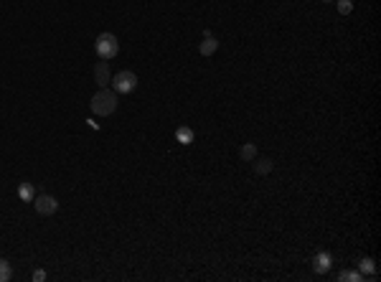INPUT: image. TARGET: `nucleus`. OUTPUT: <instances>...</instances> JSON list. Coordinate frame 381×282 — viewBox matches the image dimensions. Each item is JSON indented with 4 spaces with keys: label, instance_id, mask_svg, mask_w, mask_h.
<instances>
[{
    "label": "nucleus",
    "instance_id": "16",
    "mask_svg": "<svg viewBox=\"0 0 381 282\" xmlns=\"http://www.w3.org/2000/svg\"><path fill=\"white\" fill-rule=\"evenodd\" d=\"M33 280L43 282V280H46V272H43V270H36V272H33Z\"/></svg>",
    "mask_w": 381,
    "mask_h": 282
},
{
    "label": "nucleus",
    "instance_id": "5",
    "mask_svg": "<svg viewBox=\"0 0 381 282\" xmlns=\"http://www.w3.org/2000/svg\"><path fill=\"white\" fill-rule=\"evenodd\" d=\"M216 48H219V41L211 36V31H203V41H201V46H198L201 56H213Z\"/></svg>",
    "mask_w": 381,
    "mask_h": 282
},
{
    "label": "nucleus",
    "instance_id": "10",
    "mask_svg": "<svg viewBox=\"0 0 381 282\" xmlns=\"http://www.w3.org/2000/svg\"><path fill=\"white\" fill-rule=\"evenodd\" d=\"M18 196H20V201H33L36 199V188H33V183H20L18 186Z\"/></svg>",
    "mask_w": 381,
    "mask_h": 282
},
{
    "label": "nucleus",
    "instance_id": "12",
    "mask_svg": "<svg viewBox=\"0 0 381 282\" xmlns=\"http://www.w3.org/2000/svg\"><path fill=\"white\" fill-rule=\"evenodd\" d=\"M338 280H343V282H361V280H364V275H361V272H341V275H338Z\"/></svg>",
    "mask_w": 381,
    "mask_h": 282
},
{
    "label": "nucleus",
    "instance_id": "2",
    "mask_svg": "<svg viewBox=\"0 0 381 282\" xmlns=\"http://www.w3.org/2000/svg\"><path fill=\"white\" fill-rule=\"evenodd\" d=\"M94 51H97V56H99L102 61L115 59V56L120 53V41H117V36H115V33H99L97 41H94Z\"/></svg>",
    "mask_w": 381,
    "mask_h": 282
},
{
    "label": "nucleus",
    "instance_id": "8",
    "mask_svg": "<svg viewBox=\"0 0 381 282\" xmlns=\"http://www.w3.org/2000/svg\"><path fill=\"white\" fill-rule=\"evenodd\" d=\"M176 140H178L181 145H190V143L196 140V135H193V130H190L188 125H181V127L176 130Z\"/></svg>",
    "mask_w": 381,
    "mask_h": 282
},
{
    "label": "nucleus",
    "instance_id": "17",
    "mask_svg": "<svg viewBox=\"0 0 381 282\" xmlns=\"http://www.w3.org/2000/svg\"><path fill=\"white\" fill-rule=\"evenodd\" d=\"M323 3H333V0H323Z\"/></svg>",
    "mask_w": 381,
    "mask_h": 282
},
{
    "label": "nucleus",
    "instance_id": "1",
    "mask_svg": "<svg viewBox=\"0 0 381 282\" xmlns=\"http://www.w3.org/2000/svg\"><path fill=\"white\" fill-rule=\"evenodd\" d=\"M117 104H120V94L115 89H107V87H102L89 102V107L97 117H110L112 112H117Z\"/></svg>",
    "mask_w": 381,
    "mask_h": 282
},
{
    "label": "nucleus",
    "instance_id": "9",
    "mask_svg": "<svg viewBox=\"0 0 381 282\" xmlns=\"http://www.w3.org/2000/svg\"><path fill=\"white\" fill-rule=\"evenodd\" d=\"M239 158L247 160V163L254 160V158H257V145H254V143H244V145L239 148Z\"/></svg>",
    "mask_w": 381,
    "mask_h": 282
},
{
    "label": "nucleus",
    "instance_id": "6",
    "mask_svg": "<svg viewBox=\"0 0 381 282\" xmlns=\"http://www.w3.org/2000/svg\"><path fill=\"white\" fill-rule=\"evenodd\" d=\"M110 66H107V61H97V66H94V81L99 84V89L102 87H107L110 84Z\"/></svg>",
    "mask_w": 381,
    "mask_h": 282
},
{
    "label": "nucleus",
    "instance_id": "13",
    "mask_svg": "<svg viewBox=\"0 0 381 282\" xmlns=\"http://www.w3.org/2000/svg\"><path fill=\"white\" fill-rule=\"evenodd\" d=\"M10 275H13L10 265H8L5 260H0V282H8V280H10Z\"/></svg>",
    "mask_w": 381,
    "mask_h": 282
},
{
    "label": "nucleus",
    "instance_id": "7",
    "mask_svg": "<svg viewBox=\"0 0 381 282\" xmlns=\"http://www.w3.org/2000/svg\"><path fill=\"white\" fill-rule=\"evenodd\" d=\"M313 270H315L318 275H325V272L331 270V255H328V252L315 255V260H313Z\"/></svg>",
    "mask_w": 381,
    "mask_h": 282
},
{
    "label": "nucleus",
    "instance_id": "15",
    "mask_svg": "<svg viewBox=\"0 0 381 282\" xmlns=\"http://www.w3.org/2000/svg\"><path fill=\"white\" fill-rule=\"evenodd\" d=\"M338 10H341L343 15H348V13L353 10V3H351V0H338Z\"/></svg>",
    "mask_w": 381,
    "mask_h": 282
},
{
    "label": "nucleus",
    "instance_id": "11",
    "mask_svg": "<svg viewBox=\"0 0 381 282\" xmlns=\"http://www.w3.org/2000/svg\"><path fill=\"white\" fill-rule=\"evenodd\" d=\"M254 160H257V158H254ZM269 171H272V160H269V158H264V160H257V163H254V173H257V176H267Z\"/></svg>",
    "mask_w": 381,
    "mask_h": 282
},
{
    "label": "nucleus",
    "instance_id": "3",
    "mask_svg": "<svg viewBox=\"0 0 381 282\" xmlns=\"http://www.w3.org/2000/svg\"><path fill=\"white\" fill-rule=\"evenodd\" d=\"M110 84H112V89H115L117 94H130V92L138 87V74L125 69V71L115 74V76L110 79Z\"/></svg>",
    "mask_w": 381,
    "mask_h": 282
},
{
    "label": "nucleus",
    "instance_id": "4",
    "mask_svg": "<svg viewBox=\"0 0 381 282\" xmlns=\"http://www.w3.org/2000/svg\"><path fill=\"white\" fill-rule=\"evenodd\" d=\"M33 209H36V214H41V216H53V214L59 211V199L51 196V193H41V196L33 199Z\"/></svg>",
    "mask_w": 381,
    "mask_h": 282
},
{
    "label": "nucleus",
    "instance_id": "14",
    "mask_svg": "<svg viewBox=\"0 0 381 282\" xmlns=\"http://www.w3.org/2000/svg\"><path fill=\"white\" fill-rule=\"evenodd\" d=\"M359 267H361V275H366V272H369V275H374V260H364Z\"/></svg>",
    "mask_w": 381,
    "mask_h": 282
}]
</instances>
